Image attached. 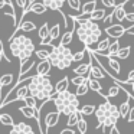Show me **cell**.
Segmentation results:
<instances>
[{"instance_id": "2e32d148", "label": "cell", "mask_w": 134, "mask_h": 134, "mask_svg": "<svg viewBox=\"0 0 134 134\" xmlns=\"http://www.w3.org/2000/svg\"><path fill=\"white\" fill-rule=\"evenodd\" d=\"M88 88H90V90H92V91H95V92H98L104 99H108V97H107V95H104V94L101 92L102 87H101V84H99V79L88 78Z\"/></svg>"}, {"instance_id": "e0dca14e", "label": "cell", "mask_w": 134, "mask_h": 134, "mask_svg": "<svg viewBox=\"0 0 134 134\" xmlns=\"http://www.w3.org/2000/svg\"><path fill=\"white\" fill-rule=\"evenodd\" d=\"M35 66V62L32 61V58H27L26 61L20 62V68H19V76L26 75L27 72H30V69Z\"/></svg>"}, {"instance_id": "9a60e30c", "label": "cell", "mask_w": 134, "mask_h": 134, "mask_svg": "<svg viewBox=\"0 0 134 134\" xmlns=\"http://www.w3.org/2000/svg\"><path fill=\"white\" fill-rule=\"evenodd\" d=\"M125 0L120 4H115L114 6V19H117L118 22H124L125 18Z\"/></svg>"}, {"instance_id": "7402d4cb", "label": "cell", "mask_w": 134, "mask_h": 134, "mask_svg": "<svg viewBox=\"0 0 134 134\" xmlns=\"http://www.w3.org/2000/svg\"><path fill=\"white\" fill-rule=\"evenodd\" d=\"M78 108H79V99H78V98H75V99H72V101H71L68 105H65V107H64V110L61 111V114H65V115H69L71 113L76 111Z\"/></svg>"}, {"instance_id": "d6986e66", "label": "cell", "mask_w": 134, "mask_h": 134, "mask_svg": "<svg viewBox=\"0 0 134 134\" xmlns=\"http://www.w3.org/2000/svg\"><path fill=\"white\" fill-rule=\"evenodd\" d=\"M72 23H74V27L72 29H69V30H66V32L64 33V35H62V38H61V42H59V43L61 45H69L71 42H72V38H74V30H75V26H76V22L74 20L72 19Z\"/></svg>"}, {"instance_id": "bcb514c9", "label": "cell", "mask_w": 134, "mask_h": 134, "mask_svg": "<svg viewBox=\"0 0 134 134\" xmlns=\"http://www.w3.org/2000/svg\"><path fill=\"white\" fill-rule=\"evenodd\" d=\"M124 20H128L130 23H134V13H125Z\"/></svg>"}, {"instance_id": "836d02e7", "label": "cell", "mask_w": 134, "mask_h": 134, "mask_svg": "<svg viewBox=\"0 0 134 134\" xmlns=\"http://www.w3.org/2000/svg\"><path fill=\"white\" fill-rule=\"evenodd\" d=\"M78 117H79V111H74V113H71L69 115H68V122L66 125L68 127H74V125L76 124V121H78Z\"/></svg>"}, {"instance_id": "52a82bcc", "label": "cell", "mask_w": 134, "mask_h": 134, "mask_svg": "<svg viewBox=\"0 0 134 134\" xmlns=\"http://www.w3.org/2000/svg\"><path fill=\"white\" fill-rule=\"evenodd\" d=\"M105 33H107L108 38H114V39H118L121 38L122 35L125 33V27L122 25H108L105 27Z\"/></svg>"}, {"instance_id": "f6af8a7d", "label": "cell", "mask_w": 134, "mask_h": 134, "mask_svg": "<svg viewBox=\"0 0 134 134\" xmlns=\"http://www.w3.org/2000/svg\"><path fill=\"white\" fill-rule=\"evenodd\" d=\"M101 3L104 4V7H114L115 6V0H101Z\"/></svg>"}, {"instance_id": "ac0fdd59", "label": "cell", "mask_w": 134, "mask_h": 134, "mask_svg": "<svg viewBox=\"0 0 134 134\" xmlns=\"http://www.w3.org/2000/svg\"><path fill=\"white\" fill-rule=\"evenodd\" d=\"M88 52V51H87ZM88 58H90V61H88V64H81V65H78L76 68H74V74L75 75H87L88 74V71H90V66H91V53L88 52Z\"/></svg>"}, {"instance_id": "5b68a950", "label": "cell", "mask_w": 134, "mask_h": 134, "mask_svg": "<svg viewBox=\"0 0 134 134\" xmlns=\"http://www.w3.org/2000/svg\"><path fill=\"white\" fill-rule=\"evenodd\" d=\"M115 110H118V107H115L114 104H111L108 99H105L102 104H99L98 107H95V111H94V114H95L97 120H98V122H99V124L97 125V128L101 127V124H102V121L105 120V117H107L110 113L115 111Z\"/></svg>"}, {"instance_id": "f35d334b", "label": "cell", "mask_w": 134, "mask_h": 134, "mask_svg": "<svg viewBox=\"0 0 134 134\" xmlns=\"http://www.w3.org/2000/svg\"><path fill=\"white\" fill-rule=\"evenodd\" d=\"M85 55H87V49H85V48H84V51H79V52H76V53H72V62L82 61V59L85 58Z\"/></svg>"}, {"instance_id": "f1b7e54d", "label": "cell", "mask_w": 134, "mask_h": 134, "mask_svg": "<svg viewBox=\"0 0 134 134\" xmlns=\"http://www.w3.org/2000/svg\"><path fill=\"white\" fill-rule=\"evenodd\" d=\"M76 128H78V131L81 134H84V133H87V130H88V124H87V121H85L84 118H82V114L79 113V117H78V121H76Z\"/></svg>"}, {"instance_id": "44dd1931", "label": "cell", "mask_w": 134, "mask_h": 134, "mask_svg": "<svg viewBox=\"0 0 134 134\" xmlns=\"http://www.w3.org/2000/svg\"><path fill=\"white\" fill-rule=\"evenodd\" d=\"M48 35H49V25L48 23H43L38 30V36L41 39V43L42 45H46L48 42Z\"/></svg>"}, {"instance_id": "ee69618b", "label": "cell", "mask_w": 134, "mask_h": 134, "mask_svg": "<svg viewBox=\"0 0 134 134\" xmlns=\"http://www.w3.org/2000/svg\"><path fill=\"white\" fill-rule=\"evenodd\" d=\"M125 118H127V121H128V122H131V121L134 120V107H130V108H128Z\"/></svg>"}, {"instance_id": "f5cc1de1", "label": "cell", "mask_w": 134, "mask_h": 134, "mask_svg": "<svg viewBox=\"0 0 134 134\" xmlns=\"http://www.w3.org/2000/svg\"><path fill=\"white\" fill-rule=\"evenodd\" d=\"M110 133L111 134H118L120 131H118V128H117L115 125H113V127H111V130H110Z\"/></svg>"}, {"instance_id": "277c9868", "label": "cell", "mask_w": 134, "mask_h": 134, "mask_svg": "<svg viewBox=\"0 0 134 134\" xmlns=\"http://www.w3.org/2000/svg\"><path fill=\"white\" fill-rule=\"evenodd\" d=\"M75 30H76L78 39L84 43V48H88L91 45L97 43L102 33V30L99 29L97 22H94V20H90L85 25H79L78 27H75Z\"/></svg>"}, {"instance_id": "681fc988", "label": "cell", "mask_w": 134, "mask_h": 134, "mask_svg": "<svg viewBox=\"0 0 134 134\" xmlns=\"http://www.w3.org/2000/svg\"><path fill=\"white\" fill-rule=\"evenodd\" d=\"M125 33H128V35H133L134 33V25L133 23H131L128 27H125Z\"/></svg>"}, {"instance_id": "5bb4252c", "label": "cell", "mask_w": 134, "mask_h": 134, "mask_svg": "<svg viewBox=\"0 0 134 134\" xmlns=\"http://www.w3.org/2000/svg\"><path fill=\"white\" fill-rule=\"evenodd\" d=\"M59 33H61V25H53L52 27L49 29V35H48V42H46V45H51L52 46L53 45V42L56 41V39L59 38Z\"/></svg>"}, {"instance_id": "7dc6e473", "label": "cell", "mask_w": 134, "mask_h": 134, "mask_svg": "<svg viewBox=\"0 0 134 134\" xmlns=\"http://www.w3.org/2000/svg\"><path fill=\"white\" fill-rule=\"evenodd\" d=\"M61 134H75V130H72L71 127H68V128H64V130L61 131Z\"/></svg>"}, {"instance_id": "4dcf8cb0", "label": "cell", "mask_w": 134, "mask_h": 134, "mask_svg": "<svg viewBox=\"0 0 134 134\" xmlns=\"http://www.w3.org/2000/svg\"><path fill=\"white\" fill-rule=\"evenodd\" d=\"M130 52H131V46L128 45V46H124V48H121L120 46V49H118V52H117V58L118 59H127L128 56H130Z\"/></svg>"}, {"instance_id": "ba28073f", "label": "cell", "mask_w": 134, "mask_h": 134, "mask_svg": "<svg viewBox=\"0 0 134 134\" xmlns=\"http://www.w3.org/2000/svg\"><path fill=\"white\" fill-rule=\"evenodd\" d=\"M32 133H33V128L29 124L22 122V121L13 122L12 130H10V134H32Z\"/></svg>"}, {"instance_id": "f907efd6", "label": "cell", "mask_w": 134, "mask_h": 134, "mask_svg": "<svg viewBox=\"0 0 134 134\" xmlns=\"http://www.w3.org/2000/svg\"><path fill=\"white\" fill-rule=\"evenodd\" d=\"M15 2H16V4H18V6L19 7H25V6H26V0H15Z\"/></svg>"}, {"instance_id": "f546056e", "label": "cell", "mask_w": 134, "mask_h": 134, "mask_svg": "<svg viewBox=\"0 0 134 134\" xmlns=\"http://www.w3.org/2000/svg\"><path fill=\"white\" fill-rule=\"evenodd\" d=\"M110 42H111V38L102 39V41L98 42V45H97V49H94V51H95V52H98V53L105 52V51H107V48H108V45H110Z\"/></svg>"}, {"instance_id": "cb8c5ba5", "label": "cell", "mask_w": 134, "mask_h": 134, "mask_svg": "<svg viewBox=\"0 0 134 134\" xmlns=\"http://www.w3.org/2000/svg\"><path fill=\"white\" fill-rule=\"evenodd\" d=\"M107 66L110 69H113L115 74H120L121 66H120V62L117 59H114V56H107Z\"/></svg>"}, {"instance_id": "8fae6325", "label": "cell", "mask_w": 134, "mask_h": 134, "mask_svg": "<svg viewBox=\"0 0 134 134\" xmlns=\"http://www.w3.org/2000/svg\"><path fill=\"white\" fill-rule=\"evenodd\" d=\"M92 61V59H91ZM88 75H90V78H94V79H102L105 78V72L101 69V66H99V64L97 65H92V62H91V66H90V71H88Z\"/></svg>"}, {"instance_id": "30bf717a", "label": "cell", "mask_w": 134, "mask_h": 134, "mask_svg": "<svg viewBox=\"0 0 134 134\" xmlns=\"http://www.w3.org/2000/svg\"><path fill=\"white\" fill-rule=\"evenodd\" d=\"M35 65H36V74H38V75H49V71H51V68H52L49 59H41V61Z\"/></svg>"}, {"instance_id": "1f68e13d", "label": "cell", "mask_w": 134, "mask_h": 134, "mask_svg": "<svg viewBox=\"0 0 134 134\" xmlns=\"http://www.w3.org/2000/svg\"><path fill=\"white\" fill-rule=\"evenodd\" d=\"M133 98H128L127 101H124L121 105L118 107V113H120V117H122V118H125V115H127V111L128 108H130V101Z\"/></svg>"}, {"instance_id": "4316f807", "label": "cell", "mask_w": 134, "mask_h": 134, "mask_svg": "<svg viewBox=\"0 0 134 134\" xmlns=\"http://www.w3.org/2000/svg\"><path fill=\"white\" fill-rule=\"evenodd\" d=\"M13 78H15V76H13L12 74H4V75L0 76V94H2V90H3L4 87H7V85H12Z\"/></svg>"}, {"instance_id": "83f0119b", "label": "cell", "mask_w": 134, "mask_h": 134, "mask_svg": "<svg viewBox=\"0 0 134 134\" xmlns=\"http://www.w3.org/2000/svg\"><path fill=\"white\" fill-rule=\"evenodd\" d=\"M35 110H36V108H32V107H29V105H23V107L19 108V111H20L26 118H36Z\"/></svg>"}, {"instance_id": "d6a6232c", "label": "cell", "mask_w": 134, "mask_h": 134, "mask_svg": "<svg viewBox=\"0 0 134 134\" xmlns=\"http://www.w3.org/2000/svg\"><path fill=\"white\" fill-rule=\"evenodd\" d=\"M88 81L87 82H82V84H79V85H76V92H75V95L76 97H82V95H85V94L88 92Z\"/></svg>"}, {"instance_id": "9c48e42d", "label": "cell", "mask_w": 134, "mask_h": 134, "mask_svg": "<svg viewBox=\"0 0 134 134\" xmlns=\"http://www.w3.org/2000/svg\"><path fill=\"white\" fill-rule=\"evenodd\" d=\"M15 90H16L15 98H13V99H7V101H6V104H9V102H13V101H22V99H23L25 97H26L27 94H29V90H27V85H23V84L16 85V87H15Z\"/></svg>"}, {"instance_id": "60d3db41", "label": "cell", "mask_w": 134, "mask_h": 134, "mask_svg": "<svg viewBox=\"0 0 134 134\" xmlns=\"http://www.w3.org/2000/svg\"><path fill=\"white\" fill-rule=\"evenodd\" d=\"M66 2L72 10H76V12L81 10V0H66Z\"/></svg>"}, {"instance_id": "74e56055", "label": "cell", "mask_w": 134, "mask_h": 134, "mask_svg": "<svg viewBox=\"0 0 134 134\" xmlns=\"http://www.w3.org/2000/svg\"><path fill=\"white\" fill-rule=\"evenodd\" d=\"M120 90H121V88L118 87V85H111L110 88H108V94H107V97L108 98H111V97H117L120 94Z\"/></svg>"}, {"instance_id": "484cf974", "label": "cell", "mask_w": 134, "mask_h": 134, "mask_svg": "<svg viewBox=\"0 0 134 134\" xmlns=\"http://www.w3.org/2000/svg\"><path fill=\"white\" fill-rule=\"evenodd\" d=\"M68 87H69V78L68 76H64L62 79H59L58 82H56V85H55V94L56 92H61V91H64V90H68Z\"/></svg>"}, {"instance_id": "816d5d0a", "label": "cell", "mask_w": 134, "mask_h": 134, "mask_svg": "<svg viewBox=\"0 0 134 134\" xmlns=\"http://www.w3.org/2000/svg\"><path fill=\"white\" fill-rule=\"evenodd\" d=\"M2 59H6L7 62H10V58H7V55H4V51H0V61Z\"/></svg>"}, {"instance_id": "c3c4849f", "label": "cell", "mask_w": 134, "mask_h": 134, "mask_svg": "<svg viewBox=\"0 0 134 134\" xmlns=\"http://www.w3.org/2000/svg\"><path fill=\"white\" fill-rule=\"evenodd\" d=\"M125 81L127 82H134V71H130V72H128V76H127Z\"/></svg>"}, {"instance_id": "d4e9b609", "label": "cell", "mask_w": 134, "mask_h": 134, "mask_svg": "<svg viewBox=\"0 0 134 134\" xmlns=\"http://www.w3.org/2000/svg\"><path fill=\"white\" fill-rule=\"evenodd\" d=\"M95 7H97V0H90V2H87L85 4H81V10H79V12H81L82 15H88V13H91Z\"/></svg>"}, {"instance_id": "603a6c76", "label": "cell", "mask_w": 134, "mask_h": 134, "mask_svg": "<svg viewBox=\"0 0 134 134\" xmlns=\"http://www.w3.org/2000/svg\"><path fill=\"white\" fill-rule=\"evenodd\" d=\"M105 16V10L104 9H94L91 13H88V18L94 22H98V20H102V18Z\"/></svg>"}, {"instance_id": "ab89813d", "label": "cell", "mask_w": 134, "mask_h": 134, "mask_svg": "<svg viewBox=\"0 0 134 134\" xmlns=\"http://www.w3.org/2000/svg\"><path fill=\"white\" fill-rule=\"evenodd\" d=\"M22 101H25V105H29V107H32V108H36V98H33L32 95H29V94H27Z\"/></svg>"}, {"instance_id": "d590c367", "label": "cell", "mask_w": 134, "mask_h": 134, "mask_svg": "<svg viewBox=\"0 0 134 134\" xmlns=\"http://www.w3.org/2000/svg\"><path fill=\"white\" fill-rule=\"evenodd\" d=\"M0 122L3 125H9V127H12L13 125V118L12 115H9V114H0Z\"/></svg>"}, {"instance_id": "b9f144b4", "label": "cell", "mask_w": 134, "mask_h": 134, "mask_svg": "<svg viewBox=\"0 0 134 134\" xmlns=\"http://www.w3.org/2000/svg\"><path fill=\"white\" fill-rule=\"evenodd\" d=\"M33 53L39 58V61H41V59H48V56H49V51H46V49H38Z\"/></svg>"}, {"instance_id": "8992f818", "label": "cell", "mask_w": 134, "mask_h": 134, "mask_svg": "<svg viewBox=\"0 0 134 134\" xmlns=\"http://www.w3.org/2000/svg\"><path fill=\"white\" fill-rule=\"evenodd\" d=\"M59 115H61V113H59V111H51V113L46 114V117H45V125H46V127H45V130H43L45 134H48L51 128L55 127V125L58 124Z\"/></svg>"}, {"instance_id": "7bdbcfd3", "label": "cell", "mask_w": 134, "mask_h": 134, "mask_svg": "<svg viewBox=\"0 0 134 134\" xmlns=\"http://www.w3.org/2000/svg\"><path fill=\"white\" fill-rule=\"evenodd\" d=\"M113 20H114V9H113V12H111L110 15H107V16H104V18H102V22H104L107 26L113 23Z\"/></svg>"}, {"instance_id": "7c38bea8", "label": "cell", "mask_w": 134, "mask_h": 134, "mask_svg": "<svg viewBox=\"0 0 134 134\" xmlns=\"http://www.w3.org/2000/svg\"><path fill=\"white\" fill-rule=\"evenodd\" d=\"M26 6H27V9H29V12H33V13H36V15H43L48 10V7L45 6L42 2H36V0H33L32 3H27Z\"/></svg>"}, {"instance_id": "9f6ffc18", "label": "cell", "mask_w": 134, "mask_h": 134, "mask_svg": "<svg viewBox=\"0 0 134 134\" xmlns=\"http://www.w3.org/2000/svg\"><path fill=\"white\" fill-rule=\"evenodd\" d=\"M33 0H26V3H32Z\"/></svg>"}, {"instance_id": "11a10c76", "label": "cell", "mask_w": 134, "mask_h": 134, "mask_svg": "<svg viewBox=\"0 0 134 134\" xmlns=\"http://www.w3.org/2000/svg\"><path fill=\"white\" fill-rule=\"evenodd\" d=\"M0 51H4V49H3V43H2V41H0Z\"/></svg>"}, {"instance_id": "8d00e7d4", "label": "cell", "mask_w": 134, "mask_h": 134, "mask_svg": "<svg viewBox=\"0 0 134 134\" xmlns=\"http://www.w3.org/2000/svg\"><path fill=\"white\" fill-rule=\"evenodd\" d=\"M88 78H90V76H85V75H76V76H72L69 82H72V84L76 87V85L82 84V82H87V81H88Z\"/></svg>"}, {"instance_id": "ffe728a7", "label": "cell", "mask_w": 134, "mask_h": 134, "mask_svg": "<svg viewBox=\"0 0 134 134\" xmlns=\"http://www.w3.org/2000/svg\"><path fill=\"white\" fill-rule=\"evenodd\" d=\"M41 2L48 9H52V10H61L65 3V0H41Z\"/></svg>"}, {"instance_id": "6da1fadb", "label": "cell", "mask_w": 134, "mask_h": 134, "mask_svg": "<svg viewBox=\"0 0 134 134\" xmlns=\"http://www.w3.org/2000/svg\"><path fill=\"white\" fill-rule=\"evenodd\" d=\"M27 90H29V95H32L33 98L39 99V101H52L53 95H55L53 85L48 75L36 74V75L30 76Z\"/></svg>"}, {"instance_id": "db71d44e", "label": "cell", "mask_w": 134, "mask_h": 134, "mask_svg": "<svg viewBox=\"0 0 134 134\" xmlns=\"http://www.w3.org/2000/svg\"><path fill=\"white\" fill-rule=\"evenodd\" d=\"M6 4H9V2H7V0H0V9H3Z\"/></svg>"}, {"instance_id": "3957f363", "label": "cell", "mask_w": 134, "mask_h": 134, "mask_svg": "<svg viewBox=\"0 0 134 134\" xmlns=\"http://www.w3.org/2000/svg\"><path fill=\"white\" fill-rule=\"evenodd\" d=\"M51 65L56 66L58 69H66L72 65V51L66 45H52V51H49Z\"/></svg>"}, {"instance_id": "e575fe53", "label": "cell", "mask_w": 134, "mask_h": 134, "mask_svg": "<svg viewBox=\"0 0 134 134\" xmlns=\"http://www.w3.org/2000/svg\"><path fill=\"white\" fill-rule=\"evenodd\" d=\"M78 111L82 114V115H91V114H94V111H95V105H84V107L78 108Z\"/></svg>"}, {"instance_id": "7a4b0ae2", "label": "cell", "mask_w": 134, "mask_h": 134, "mask_svg": "<svg viewBox=\"0 0 134 134\" xmlns=\"http://www.w3.org/2000/svg\"><path fill=\"white\" fill-rule=\"evenodd\" d=\"M9 42H10V52H12V55L19 58L20 62L30 58L33 55V52H35L33 41L26 38L25 35H18L16 33L13 38L9 39Z\"/></svg>"}, {"instance_id": "4fadbf2b", "label": "cell", "mask_w": 134, "mask_h": 134, "mask_svg": "<svg viewBox=\"0 0 134 134\" xmlns=\"http://www.w3.org/2000/svg\"><path fill=\"white\" fill-rule=\"evenodd\" d=\"M118 49H120V41H118V39H115V41H111L110 42V45H108L105 53L104 52H102V53L97 52V53H98L99 56H115L117 52H118Z\"/></svg>"}]
</instances>
